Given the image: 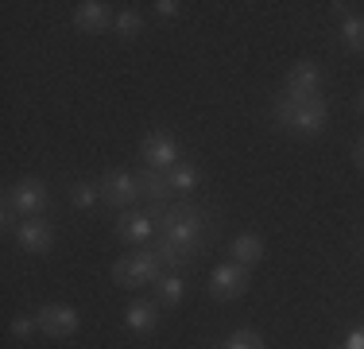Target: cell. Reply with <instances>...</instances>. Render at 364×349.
I'll return each instance as SVG.
<instances>
[{
  "label": "cell",
  "instance_id": "cell-3",
  "mask_svg": "<svg viewBox=\"0 0 364 349\" xmlns=\"http://www.w3.org/2000/svg\"><path fill=\"white\" fill-rule=\"evenodd\" d=\"M112 279L128 291L136 287H147V283H159L163 279V260L155 256V249H132L112 264Z\"/></svg>",
  "mask_w": 364,
  "mask_h": 349
},
{
  "label": "cell",
  "instance_id": "cell-25",
  "mask_svg": "<svg viewBox=\"0 0 364 349\" xmlns=\"http://www.w3.org/2000/svg\"><path fill=\"white\" fill-rule=\"evenodd\" d=\"M353 160H357V167L364 171V140H360V144H357V147H353Z\"/></svg>",
  "mask_w": 364,
  "mask_h": 349
},
{
  "label": "cell",
  "instance_id": "cell-4",
  "mask_svg": "<svg viewBox=\"0 0 364 349\" xmlns=\"http://www.w3.org/2000/svg\"><path fill=\"white\" fill-rule=\"evenodd\" d=\"M97 190H101V202L112 206V209H128L144 198L140 174H132V171H105L97 182Z\"/></svg>",
  "mask_w": 364,
  "mask_h": 349
},
{
  "label": "cell",
  "instance_id": "cell-22",
  "mask_svg": "<svg viewBox=\"0 0 364 349\" xmlns=\"http://www.w3.org/2000/svg\"><path fill=\"white\" fill-rule=\"evenodd\" d=\"M36 330H39L36 314H16V318H12V338H31Z\"/></svg>",
  "mask_w": 364,
  "mask_h": 349
},
{
  "label": "cell",
  "instance_id": "cell-18",
  "mask_svg": "<svg viewBox=\"0 0 364 349\" xmlns=\"http://www.w3.org/2000/svg\"><path fill=\"white\" fill-rule=\"evenodd\" d=\"M182 295H186V283H182V276H163L159 283H155V299H159L163 307H178Z\"/></svg>",
  "mask_w": 364,
  "mask_h": 349
},
{
  "label": "cell",
  "instance_id": "cell-13",
  "mask_svg": "<svg viewBox=\"0 0 364 349\" xmlns=\"http://www.w3.org/2000/svg\"><path fill=\"white\" fill-rule=\"evenodd\" d=\"M124 326L132 330V334H155L159 330V307L147 299H136L132 307L124 311Z\"/></svg>",
  "mask_w": 364,
  "mask_h": 349
},
{
  "label": "cell",
  "instance_id": "cell-14",
  "mask_svg": "<svg viewBox=\"0 0 364 349\" xmlns=\"http://www.w3.org/2000/svg\"><path fill=\"white\" fill-rule=\"evenodd\" d=\"M229 252H232V260H237V264L252 268V264L264 260V237H256V233H240V237H232Z\"/></svg>",
  "mask_w": 364,
  "mask_h": 349
},
{
  "label": "cell",
  "instance_id": "cell-19",
  "mask_svg": "<svg viewBox=\"0 0 364 349\" xmlns=\"http://www.w3.org/2000/svg\"><path fill=\"white\" fill-rule=\"evenodd\" d=\"M112 28H117L120 39H136L144 28V16L136 12V8H124V12H117V24H112Z\"/></svg>",
  "mask_w": 364,
  "mask_h": 349
},
{
  "label": "cell",
  "instance_id": "cell-8",
  "mask_svg": "<svg viewBox=\"0 0 364 349\" xmlns=\"http://www.w3.org/2000/svg\"><path fill=\"white\" fill-rule=\"evenodd\" d=\"M283 93L294 101H314L322 98V70L318 63H294L287 70V82H283Z\"/></svg>",
  "mask_w": 364,
  "mask_h": 349
},
{
  "label": "cell",
  "instance_id": "cell-2",
  "mask_svg": "<svg viewBox=\"0 0 364 349\" xmlns=\"http://www.w3.org/2000/svg\"><path fill=\"white\" fill-rule=\"evenodd\" d=\"M272 113H275V120H279L283 128H291V132H299V136H318L326 128V117H329L322 98L294 101V98H287V93H279V98L272 101Z\"/></svg>",
  "mask_w": 364,
  "mask_h": 349
},
{
  "label": "cell",
  "instance_id": "cell-27",
  "mask_svg": "<svg viewBox=\"0 0 364 349\" xmlns=\"http://www.w3.org/2000/svg\"><path fill=\"white\" fill-rule=\"evenodd\" d=\"M329 349H345V345H329Z\"/></svg>",
  "mask_w": 364,
  "mask_h": 349
},
{
  "label": "cell",
  "instance_id": "cell-9",
  "mask_svg": "<svg viewBox=\"0 0 364 349\" xmlns=\"http://www.w3.org/2000/svg\"><path fill=\"white\" fill-rule=\"evenodd\" d=\"M36 322H39V334H47V338H70L82 318H77V311L70 303H47V307L36 311Z\"/></svg>",
  "mask_w": 364,
  "mask_h": 349
},
{
  "label": "cell",
  "instance_id": "cell-15",
  "mask_svg": "<svg viewBox=\"0 0 364 349\" xmlns=\"http://www.w3.org/2000/svg\"><path fill=\"white\" fill-rule=\"evenodd\" d=\"M163 174H167L171 194H194V187H198V167L194 163H178V167H171Z\"/></svg>",
  "mask_w": 364,
  "mask_h": 349
},
{
  "label": "cell",
  "instance_id": "cell-12",
  "mask_svg": "<svg viewBox=\"0 0 364 349\" xmlns=\"http://www.w3.org/2000/svg\"><path fill=\"white\" fill-rule=\"evenodd\" d=\"M112 24H117V16H112V8L101 4V0H82V4L74 8V28L77 31L101 35V31H109Z\"/></svg>",
  "mask_w": 364,
  "mask_h": 349
},
{
  "label": "cell",
  "instance_id": "cell-1",
  "mask_svg": "<svg viewBox=\"0 0 364 349\" xmlns=\"http://www.w3.org/2000/svg\"><path fill=\"white\" fill-rule=\"evenodd\" d=\"M147 214L155 217V256L163 260V268H190L198 260V252L205 249V209L178 198V206H167V202H151Z\"/></svg>",
  "mask_w": 364,
  "mask_h": 349
},
{
  "label": "cell",
  "instance_id": "cell-5",
  "mask_svg": "<svg viewBox=\"0 0 364 349\" xmlns=\"http://www.w3.org/2000/svg\"><path fill=\"white\" fill-rule=\"evenodd\" d=\"M4 202L16 209V217L20 222H28V217H39L43 209H47V182L43 179H20L8 187Z\"/></svg>",
  "mask_w": 364,
  "mask_h": 349
},
{
  "label": "cell",
  "instance_id": "cell-26",
  "mask_svg": "<svg viewBox=\"0 0 364 349\" xmlns=\"http://www.w3.org/2000/svg\"><path fill=\"white\" fill-rule=\"evenodd\" d=\"M357 105H360V113H364V90H360V98H357Z\"/></svg>",
  "mask_w": 364,
  "mask_h": 349
},
{
  "label": "cell",
  "instance_id": "cell-24",
  "mask_svg": "<svg viewBox=\"0 0 364 349\" xmlns=\"http://www.w3.org/2000/svg\"><path fill=\"white\" fill-rule=\"evenodd\" d=\"M178 0H159V4H155V12H159L163 16V20H171V16H178Z\"/></svg>",
  "mask_w": 364,
  "mask_h": 349
},
{
  "label": "cell",
  "instance_id": "cell-28",
  "mask_svg": "<svg viewBox=\"0 0 364 349\" xmlns=\"http://www.w3.org/2000/svg\"><path fill=\"white\" fill-rule=\"evenodd\" d=\"M213 349H221V345H213Z\"/></svg>",
  "mask_w": 364,
  "mask_h": 349
},
{
  "label": "cell",
  "instance_id": "cell-10",
  "mask_svg": "<svg viewBox=\"0 0 364 349\" xmlns=\"http://www.w3.org/2000/svg\"><path fill=\"white\" fill-rule=\"evenodd\" d=\"M117 237L120 241H128V244H147V241H155V217L147 214V209H120L117 214Z\"/></svg>",
  "mask_w": 364,
  "mask_h": 349
},
{
  "label": "cell",
  "instance_id": "cell-20",
  "mask_svg": "<svg viewBox=\"0 0 364 349\" xmlns=\"http://www.w3.org/2000/svg\"><path fill=\"white\" fill-rule=\"evenodd\" d=\"M221 349H267V345H264V338H259L256 330H232V334L221 342Z\"/></svg>",
  "mask_w": 364,
  "mask_h": 349
},
{
  "label": "cell",
  "instance_id": "cell-16",
  "mask_svg": "<svg viewBox=\"0 0 364 349\" xmlns=\"http://www.w3.org/2000/svg\"><path fill=\"white\" fill-rule=\"evenodd\" d=\"M341 43H345V51L360 55L364 51V16H357V12L341 16Z\"/></svg>",
  "mask_w": 364,
  "mask_h": 349
},
{
  "label": "cell",
  "instance_id": "cell-6",
  "mask_svg": "<svg viewBox=\"0 0 364 349\" xmlns=\"http://www.w3.org/2000/svg\"><path fill=\"white\" fill-rule=\"evenodd\" d=\"M140 160L144 167L151 171H171L182 163V152H178V140L171 132H147L144 144H140Z\"/></svg>",
  "mask_w": 364,
  "mask_h": 349
},
{
  "label": "cell",
  "instance_id": "cell-7",
  "mask_svg": "<svg viewBox=\"0 0 364 349\" xmlns=\"http://www.w3.org/2000/svg\"><path fill=\"white\" fill-rule=\"evenodd\" d=\"M248 291V268L237 264V260H229V264H218L210 276V295L221 303L229 299H240V295Z\"/></svg>",
  "mask_w": 364,
  "mask_h": 349
},
{
  "label": "cell",
  "instance_id": "cell-17",
  "mask_svg": "<svg viewBox=\"0 0 364 349\" xmlns=\"http://www.w3.org/2000/svg\"><path fill=\"white\" fill-rule=\"evenodd\" d=\"M140 190H144L147 198H155V202H167V198H171L167 174H163V171H151V167L140 171Z\"/></svg>",
  "mask_w": 364,
  "mask_h": 349
},
{
  "label": "cell",
  "instance_id": "cell-21",
  "mask_svg": "<svg viewBox=\"0 0 364 349\" xmlns=\"http://www.w3.org/2000/svg\"><path fill=\"white\" fill-rule=\"evenodd\" d=\"M97 198H101V190L93 187V182H74V187H70V202H74L77 209H90Z\"/></svg>",
  "mask_w": 364,
  "mask_h": 349
},
{
  "label": "cell",
  "instance_id": "cell-11",
  "mask_svg": "<svg viewBox=\"0 0 364 349\" xmlns=\"http://www.w3.org/2000/svg\"><path fill=\"white\" fill-rule=\"evenodd\" d=\"M16 244L23 252H50L55 249V225L47 217H28L16 225Z\"/></svg>",
  "mask_w": 364,
  "mask_h": 349
},
{
  "label": "cell",
  "instance_id": "cell-23",
  "mask_svg": "<svg viewBox=\"0 0 364 349\" xmlns=\"http://www.w3.org/2000/svg\"><path fill=\"white\" fill-rule=\"evenodd\" d=\"M341 345H345V349H364V322H360V326H353L349 334H345Z\"/></svg>",
  "mask_w": 364,
  "mask_h": 349
}]
</instances>
